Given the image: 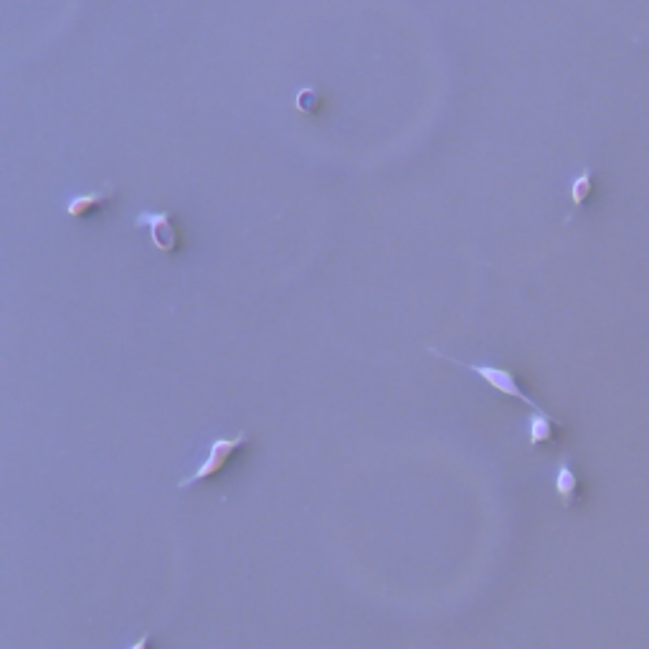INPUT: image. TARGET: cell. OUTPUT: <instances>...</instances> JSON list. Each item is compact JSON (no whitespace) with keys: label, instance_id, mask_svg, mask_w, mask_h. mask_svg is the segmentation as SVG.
Instances as JSON below:
<instances>
[{"label":"cell","instance_id":"obj_1","mask_svg":"<svg viewBox=\"0 0 649 649\" xmlns=\"http://www.w3.org/2000/svg\"><path fill=\"white\" fill-rule=\"evenodd\" d=\"M249 442H252V431L249 429H241L239 434H234V437H216L205 449L204 461L190 472L188 477L178 482V490H190L198 482L219 477L223 469L231 464V460L236 457V452H241Z\"/></svg>","mask_w":649,"mask_h":649},{"label":"cell","instance_id":"obj_2","mask_svg":"<svg viewBox=\"0 0 649 649\" xmlns=\"http://www.w3.org/2000/svg\"><path fill=\"white\" fill-rule=\"evenodd\" d=\"M431 356H437V358L442 360H449V363H454V365H461L464 371H469V373H475L479 376L490 389H495V391L505 393V396H513V398H520L523 404H528L533 411H543L538 406V401L535 398H530L528 393L523 391V386H520V381L515 376V371L510 368H500V365H490V363H464V360H457L454 356H449V353H442V350H437V348H427Z\"/></svg>","mask_w":649,"mask_h":649},{"label":"cell","instance_id":"obj_3","mask_svg":"<svg viewBox=\"0 0 649 649\" xmlns=\"http://www.w3.org/2000/svg\"><path fill=\"white\" fill-rule=\"evenodd\" d=\"M135 228H148L157 252L175 254L180 249V231L172 223L171 211H142L135 216Z\"/></svg>","mask_w":649,"mask_h":649},{"label":"cell","instance_id":"obj_4","mask_svg":"<svg viewBox=\"0 0 649 649\" xmlns=\"http://www.w3.org/2000/svg\"><path fill=\"white\" fill-rule=\"evenodd\" d=\"M115 196H117V188H115V183H102V188H94V190H86V193H76V196H71L67 204H64V213H67L68 219H74V221H84L89 219L92 213H97L100 208H104L107 204H112L115 201Z\"/></svg>","mask_w":649,"mask_h":649},{"label":"cell","instance_id":"obj_5","mask_svg":"<svg viewBox=\"0 0 649 649\" xmlns=\"http://www.w3.org/2000/svg\"><path fill=\"white\" fill-rule=\"evenodd\" d=\"M579 493V477H576V472H573V467H571V461L568 457L558 461V467H556V495L564 500V505H573V497Z\"/></svg>","mask_w":649,"mask_h":649},{"label":"cell","instance_id":"obj_6","mask_svg":"<svg viewBox=\"0 0 649 649\" xmlns=\"http://www.w3.org/2000/svg\"><path fill=\"white\" fill-rule=\"evenodd\" d=\"M553 429H556V419L548 416L546 411H533L528 416V442L530 446L543 445L553 439Z\"/></svg>","mask_w":649,"mask_h":649},{"label":"cell","instance_id":"obj_7","mask_svg":"<svg viewBox=\"0 0 649 649\" xmlns=\"http://www.w3.org/2000/svg\"><path fill=\"white\" fill-rule=\"evenodd\" d=\"M594 180V171L591 168H583L573 180H571V204H573V211H579L583 205V201L589 198V193H591V183Z\"/></svg>","mask_w":649,"mask_h":649},{"label":"cell","instance_id":"obj_8","mask_svg":"<svg viewBox=\"0 0 649 649\" xmlns=\"http://www.w3.org/2000/svg\"><path fill=\"white\" fill-rule=\"evenodd\" d=\"M320 94L315 92V89H302L300 94H297V109L300 112H305V115H312V112H317L320 109Z\"/></svg>","mask_w":649,"mask_h":649},{"label":"cell","instance_id":"obj_9","mask_svg":"<svg viewBox=\"0 0 649 649\" xmlns=\"http://www.w3.org/2000/svg\"><path fill=\"white\" fill-rule=\"evenodd\" d=\"M127 649H153V632H145L137 637L135 642Z\"/></svg>","mask_w":649,"mask_h":649}]
</instances>
